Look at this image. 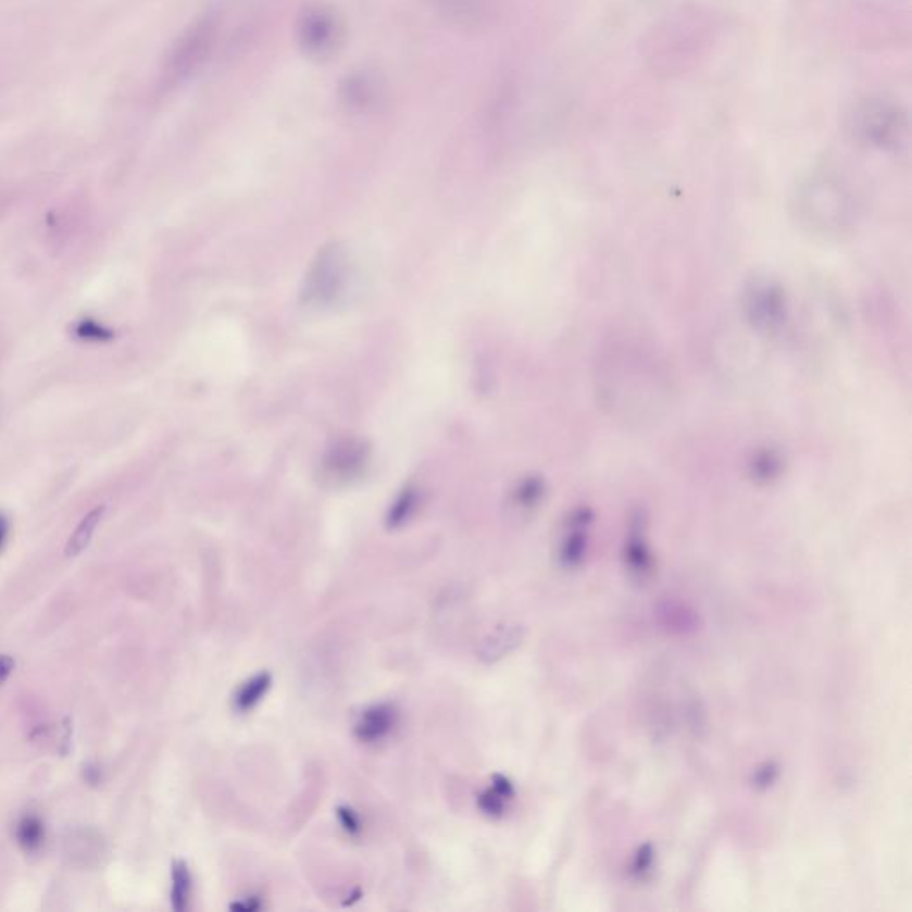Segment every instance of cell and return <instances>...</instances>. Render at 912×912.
<instances>
[{"label": "cell", "instance_id": "1", "mask_svg": "<svg viewBox=\"0 0 912 912\" xmlns=\"http://www.w3.org/2000/svg\"><path fill=\"white\" fill-rule=\"evenodd\" d=\"M855 138L875 149L897 150L908 139V114L900 105L886 99H866L850 114Z\"/></svg>", "mask_w": 912, "mask_h": 912}, {"label": "cell", "instance_id": "2", "mask_svg": "<svg viewBox=\"0 0 912 912\" xmlns=\"http://www.w3.org/2000/svg\"><path fill=\"white\" fill-rule=\"evenodd\" d=\"M217 38V21L203 15L189 24L172 45L163 66V83L178 86L191 79L213 54Z\"/></svg>", "mask_w": 912, "mask_h": 912}, {"label": "cell", "instance_id": "3", "mask_svg": "<svg viewBox=\"0 0 912 912\" xmlns=\"http://www.w3.org/2000/svg\"><path fill=\"white\" fill-rule=\"evenodd\" d=\"M297 40L312 60H330L345 41V24L330 5H305L298 16Z\"/></svg>", "mask_w": 912, "mask_h": 912}, {"label": "cell", "instance_id": "4", "mask_svg": "<svg viewBox=\"0 0 912 912\" xmlns=\"http://www.w3.org/2000/svg\"><path fill=\"white\" fill-rule=\"evenodd\" d=\"M797 211L809 227L830 233L847 216L844 188L833 177H813L797 195Z\"/></svg>", "mask_w": 912, "mask_h": 912}, {"label": "cell", "instance_id": "5", "mask_svg": "<svg viewBox=\"0 0 912 912\" xmlns=\"http://www.w3.org/2000/svg\"><path fill=\"white\" fill-rule=\"evenodd\" d=\"M745 312L750 323L761 332H777L788 317V305L783 287L769 278H755L745 289Z\"/></svg>", "mask_w": 912, "mask_h": 912}, {"label": "cell", "instance_id": "6", "mask_svg": "<svg viewBox=\"0 0 912 912\" xmlns=\"http://www.w3.org/2000/svg\"><path fill=\"white\" fill-rule=\"evenodd\" d=\"M624 567L638 587H646L657 574V558L647 542V521L644 513H637L629 523L624 544Z\"/></svg>", "mask_w": 912, "mask_h": 912}, {"label": "cell", "instance_id": "7", "mask_svg": "<svg viewBox=\"0 0 912 912\" xmlns=\"http://www.w3.org/2000/svg\"><path fill=\"white\" fill-rule=\"evenodd\" d=\"M594 515L588 509L574 510L565 523V537L558 549V562L563 569L574 571L582 567L588 552V528Z\"/></svg>", "mask_w": 912, "mask_h": 912}, {"label": "cell", "instance_id": "8", "mask_svg": "<svg viewBox=\"0 0 912 912\" xmlns=\"http://www.w3.org/2000/svg\"><path fill=\"white\" fill-rule=\"evenodd\" d=\"M398 722H400V713L395 704L380 702V704L367 705L361 715L357 716L353 735L361 744H380L392 735Z\"/></svg>", "mask_w": 912, "mask_h": 912}, {"label": "cell", "instance_id": "9", "mask_svg": "<svg viewBox=\"0 0 912 912\" xmlns=\"http://www.w3.org/2000/svg\"><path fill=\"white\" fill-rule=\"evenodd\" d=\"M442 15L454 24L474 27L496 13L501 0H435Z\"/></svg>", "mask_w": 912, "mask_h": 912}, {"label": "cell", "instance_id": "10", "mask_svg": "<svg viewBox=\"0 0 912 912\" xmlns=\"http://www.w3.org/2000/svg\"><path fill=\"white\" fill-rule=\"evenodd\" d=\"M380 99V86L370 74H353L340 85V100L353 113H367Z\"/></svg>", "mask_w": 912, "mask_h": 912}, {"label": "cell", "instance_id": "11", "mask_svg": "<svg viewBox=\"0 0 912 912\" xmlns=\"http://www.w3.org/2000/svg\"><path fill=\"white\" fill-rule=\"evenodd\" d=\"M515 799V786L503 774L492 775L490 785L478 795V809L492 820L503 819Z\"/></svg>", "mask_w": 912, "mask_h": 912}, {"label": "cell", "instance_id": "12", "mask_svg": "<svg viewBox=\"0 0 912 912\" xmlns=\"http://www.w3.org/2000/svg\"><path fill=\"white\" fill-rule=\"evenodd\" d=\"M523 641V627L517 624H503V626L496 627L479 647V658L492 663V661L501 660L507 657L515 647L521 646Z\"/></svg>", "mask_w": 912, "mask_h": 912}, {"label": "cell", "instance_id": "13", "mask_svg": "<svg viewBox=\"0 0 912 912\" xmlns=\"http://www.w3.org/2000/svg\"><path fill=\"white\" fill-rule=\"evenodd\" d=\"M273 676L270 672H257L252 677L242 680L237 686L233 696V708L237 713H252L262 700L266 699L267 691L272 690Z\"/></svg>", "mask_w": 912, "mask_h": 912}, {"label": "cell", "instance_id": "14", "mask_svg": "<svg viewBox=\"0 0 912 912\" xmlns=\"http://www.w3.org/2000/svg\"><path fill=\"white\" fill-rule=\"evenodd\" d=\"M191 895L192 877L188 864L175 861L172 869V908L177 912L188 911Z\"/></svg>", "mask_w": 912, "mask_h": 912}, {"label": "cell", "instance_id": "15", "mask_svg": "<svg viewBox=\"0 0 912 912\" xmlns=\"http://www.w3.org/2000/svg\"><path fill=\"white\" fill-rule=\"evenodd\" d=\"M104 507H99V509L91 510V512H89L88 515L80 521L79 526H77L74 535L70 537L68 544H66V557H77L79 552H83V549L88 546L89 540L93 537L95 529H97L100 521L104 517Z\"/></svg>", "mask_w": 912, "mask_h": 912}, {"label": "cell", "instance_id": "16", "mask_svg": "<svg viewBox=\"0 0 912 912\" xmlns=\"http://www.w3.org/2000/svg\"><path fill=\"white\" fill-rule=\"evenodd\" d=\"M16 838H18V844H21L25 850H29V852H35V850L40 849L45 838V828L40 819H36V816H25L21 824H18Z\"/></svg>", "mask_w": 912, "mask_h": 912}, {"label": "cell", "instance_id": "17", "mask_svg": "<svg viewBox=\"0 0 912 912\" xmlns=\"http://www.w3.org/2000/svg\"><path fill=\"white\" fill-rule=\"evenodd\" d=\"M654 861H657L654 847L651 844L640 845L633 855L632 864H629V875L637 880H644L651 875Z\"/></svg>", "mask_w": 912, "mask_h": 912}, {"label": "cell", "instance_id": "18", "mask_svg": "<svg viewBox=\"0 0 912 912\" xmlns=\"http://www.w3.org/2000/svg\"><path fill=\"white\" fill-rule=\"evenodd\" d=\"M74 334L77 339L88 340V342H105L114 337V332L109 330L108 326L100 325L99 321L83 320L75 325Z\"/></svg>", "mask_w": 912, "mask_h": 912}, {"label": "cell", "instance_id": "19", "mask_svg": "<svg viewBox=\"0 0 912 912\" xmlns=\"http://www.w3.org/2000/svg\"><path fill=\"white\" fill-rule=\"evenodd\" d=\"M780 777V766L779 764L775 763V761H764L761 763L758 769L752 772V786H754L758 791H766V789L772 788V786L779 780Z\"/></svg>", "mask_w": 912, "mask_h": 912}, {"label": "cell", "instance_id": "20", "mask_svg": "<svg viewBox=\"0 0 912 912\" xmlns=\"http://www.w3.org/2000/svg\"><path fill=\"white\" fill-rule=\"evenodd\" d=\"M415 509V498L414 494H404L401 496L398 501H396L395 507L390 510L389 513V526L390 528H398L401 524L407 523L409 521L410 515L414 512Z\"/></svg>", "mask_w": 912, "mask_h": 912}, {"label": "cell", "instance_id": "21", "mask_svg": "<svg viewBox=\"0 0 912 912\" xmlns=\"http://www.w3.org/2000/svg\"><path fill=\"white\" fill-rule=\"evenodd\" d=\"M337 820H339V825L342 827L348 836H361L362 833V819L361 814L357 813L355 809L350 808V805H339L336 811Z\"/></svg>", "mask_w": 912, "mask_h": 912}, {"label": "cell", "instance_id": "22", "mask_svg": "<svg viewBox=\"0 0 912 912\" xmlns=\"http://www.w3.org/2000/svg\"><path fill=\"white\" fill-rule=\"evenodd\" d=\"M540 498H542V487H540V484L538 482H528V484H524V487H521L515 501H517L521 509H533V507H537Z\"/></svg>", "mask_w": 912, "mask_h": 912}, {"label": "cell", "instance_id": "23", "mask_svg": "<svg viewBox=\"0 0 912 912\" xmlns=\"http://www.w3.org/2000/svg\"><path fill=\"white\" fill-rule=\"evenodd\" d=\"M262 908H264V903L261 902V898L253 897V895H250V897L247 898H239L237 902H234L233 905H230L233 911L241 912L261 911Z\"/></svg>", "mask_w": 912, "mask_h": 912}, {"label": "cell", "instance_id": "24", "mask_svg": "<svg viewBox=\"0 0 912 912\" xmlns=\"http://www.w3.org/2000/svg\"><path fill=\"white\" fill-rule=\"evenodd\" d=\"M13 666H15V663L10 657H0V683L10 676Z\"/></svg>", "mask_w": 912, "mask_h": 912}, {"label": "cell", "instance_id": "25", "mask_svg": "<svg viewBox=\"0 0 912 912\" xmlns=\"http://www.w3.org/2000/svg\"><path fill=\"white\" fill-rule=\"evenodd\" d=\"M8 533H10V523H8V517H5L4 513L0 512V549L4 548Z\"/></svg>", "mask_w": 912, "mask_h": 912}]
</instances>
